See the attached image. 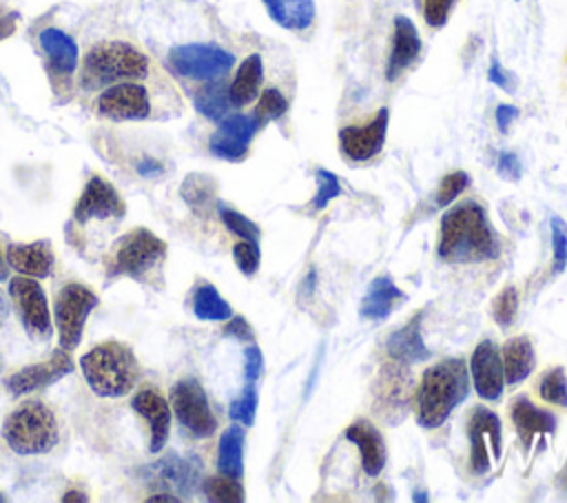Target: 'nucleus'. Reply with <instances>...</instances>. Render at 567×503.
Segmentation results:
<instances>
[{"instance_id": "obj_1", "label": "nucleus", "mask_w": 567, "mask_h": 503, "mask_svg": "<svg viewBox=\"0 0 567 503\" xmlns=\"http://www.w3.org/2000/svg\"><path fill=\"white\" fill-rule=\"evenodd\" d=\"M501 255V244L481 204L463 202L441 219L439 257L447 261H485Z\"/></svg>"}, {"instance_id": "obj_2", "label": "nucleus", "mask_w": 567, "mask_h": 503, "mask_svg": "<svg viewBox=\"0 0 567 503\" xmlns=\"http://www.w3.org/2000/svg\"><path fill=\"white\" fill-rule=\"evenodd\" d=\"M470 394L467 366L458 357L443 359L430 366L416 390V421L419 425L434 430L447 421L452 410H456Z\"/></svg>"}, {"instance_id": "obj_3", "label": "nucleus", "mask_w": 567, "mask_h": 503, "mask_svg": "<svg viewBox=\"0 0 567 503\" xmlns=\"http://www.w3.org/2000/svg\"><path fill=\"white\" fill-rule=\"evenodd\" d=\"M82 374L97 397L117 399L128 394L140 379V363L133 350L120 341H104L80 359Z\"/></svg>"}, {"instance_id": "obj_4", "label": "nucleus", "mask_w": 567, "mask_h": 503, "mask_svg": "<svg viewBox=\"0 0 567 503\" xmlns=\"http://www.w3.org/2000/svg\"><path fill=\"white\" fill-rule=\"evenodd\" d=\"M148 73V58L133 44L122 40L100 42L82 60L80 84L86 91L104 89L117 82L140 80Z\"/></svg>"}, {"instance_id": "obj_5", "label": "nucleus", "mask_w": 567, "mask_h": 503, "mask_svg": "<svg viewBox=\"0 0 567 503\" xmlns=\"http://www.w3.org/2000/svg\"><path fill=\"white\" fill-rule=\"evenodd\" d=\"M2 439L16 454H44L58 443V419L42 401H24L7 414Z\"/></svg>"}, {"instance_id": "obj_6", "label": "nucleus", "mask_w": 567, "mask_h": 503, "mask_svg": "<svg viewBox=\"0 0 567 503\" xmlns=\"http://www.w3.org/2000/svg\"><path fill=\"white\" fill-rule=\"evenodd\" d=\"M166 255V244L153 235L148 228H135L117 239L111 257L106 275L133 277L142 281Z\"/></svg>"}, {"instance_id": "obj_7", "label": "nucleus", "mask_w": 567, "mask_h": 503, "mask_svg": "<svg viewBox=\"0 0 567 503\" xmlns=\"http://www.w3.org/2000/svg\"><path fill=\"white\" fill-rule=\"evenodd\" d=\"M97 295L84 284L71 281L64 284L55 297L53 306V317H55V328H58V341L60 348L73 350L80 339H82V328L91 310L97 306Z\"/></svg>"}, {"instance_id": "obj_8", "label": "nucleus", "mask_w": 567, "mask_h": 503, "mask_svg": "<svg viewBox=\"0 0 567 503\" xmlns=\"http://www.w3.org/2000/svg\"><path fill=\"white\" fill-rule=\"evenodd\" d=\"M233 53L217 44H182L168 53V66L188 80H219L233 69Z\"/></svg>"}, {"instance_id": "obj_9", "label": "nucleus", "mask_w": 567, "mask_h": 503, "mask_svg": "<svg viewBox=\"0 0 567 503\" xmlns=\"http://www.w3.org/2000/svg\"><path fill=\"white\" fill-rule=\"evenodd\" d=\"M171 408H173L177 421L190 434H195L199 439L210 437L217 428V421H215V414L210 412L206 392L199 386V381L193 377L179 379L171 388Z\"/></svg>"}, {"instance_id": "obj_10", "label": "nucleus", "mask_w": 567, "mask_h": 503, "mask_svg": "<svg viewBox=\"0 0 567 503\" xmlns=\"http://www.w3.org/2000/svg\"><path fill=\"white\" fill-rule=\"evenodd\" d=\"M9 295L11 301L20 315V321L24 326V330L31 337H49L51 330V315H49V306H47V297L42 286L35 281V277H27V275H18L9 281Z\"/></svg>"}, {"instance_id": "obj_11", "label": "nucleus", "mask_w": 567, "mask_h": 503, "mask_svg": "<svg viewBox=\"0 0 567 503\" xmlns=\"http://www.w3.org/2000/svg\"><path fill=\"white\" fill-rule=\"evenodd\" d=\"M95 113L115 122L146 120L151 115L148 91L133 80L106 86L95 100Z\"/></svg>"}, {"instance_id": "obj_12", "label": "nucleus", "mask_w": 567, "mask_h": 503, "mask_svg": "<svg viewBox=\"0 0 567 503\" xmlns=\"http://www.w3.org/2000/svg\"><path fill=\"white\" fill-rule=\"evenodd\" d=\"M71 370H73V359L69 355V350L58 348L47 361L29 363V366L20 368L18 372L9 374L4 379V386L13 397H20V394H29L38 388H47V386L60 381Z\"/></svg>"}, {"instance_id": "obj_13", "label": "nucleus", "mask_w": 567, "mask_h": 503, "mask_svg": "<svg viewBox=\"0 0 567 503\" xmlns=\"http://www.w3.org/2000/svg\"><path fill=\"white\" fill-rule=\"evenodd\" d=\"M124 213L126 206L120 193L113 188V184L97 175L86 182L80 199L73 206V219L78 224H86L89 219H120Z\"/></svg>"}, {"instance_id": "obj_14", "label": "nucleus", "mask_w": 567, "mask_h": 503, "mask_svg": "<svg viewBox=\"0 0 567 503\" xmlns=\"http://www.w3.org/2000/svg\"><path fill=\"white\" fill-rule=\"evenodd\" d=\"M259 129L255 115H244V113H235V115H226L217 131L213 133L208 148L213 155L228 160V162H239L246 157L248 153V144L255 135V131Z\"/></svg>"}, {"instance_id": "obj_15", "label": "nucleus", "mask_w": 567, "mask_h": 503, "mask_svg": "<svg viewBox=\"0 0 567 503\" xmlns=\"http://www.w3.org/2000/svg\"><path fill=\"white\" fill-rule=\"evenodd\" d=\"M388 109H381L368 124L363 126H343L339 131V146L346 157L352 162H365L374 157L385 142L388 133Z\"/></svg>"}, {"instance_id": "obj_16", "label": "nucleus", "mask_w": 567, "mask_h": 503, "mask_svg": "<svg viewBox=\"0 0 567 503\" xmlns=\"http://www.w3.org/2000/svg\"><path fill=\"white\" fill-rule=\"evenodd\" d=\"M470 374H472V386L481 399L496 401L503 394V386H505L503 359L492 339H485L474 348L470 359Z\"/></svg>"}, {"instance_id": "obj_17", "label": "nucleus", "mask_w": 567, "mask_h": 503, "mask_svg": "<svg viewBox=\"0 0 567 503\" xmlns=\"http://www.w3.org/2000/svg\"><path fill=\"white\" fill-rule=\"evenodd\" d=\"M487 443L492 445V456L498 459L501 456V421L498 417L478 406L472 412L470 419V450H472V470L476 474H485L489 470V452H487Z\"/></svg>"}, {"instance_id": "obj_18", "label": "nucleus", "mask_w": 567, "mask_h": 503, "mask_svg": "<svg viewBox=\"0 0 567 503\" xmlns=\"http://www.w3.org/2000/svg\"><path fill=\"white\" fill-rule=\"evenodd\" d=\"M131 408L137 412V417H142L148 425V450L153 454H157L168 439L171 432V406L168 401L162 397V392H157L151 386H144L135 392V397L131 399Z\"/></svg>"}, {"instance_id": "obj_19", "label": "nucleus", "mask_w": 567, "mask_h": 503, "mask_svg": "<svg viewBox=\"0 0 567 503\" xmlns=\"http://www.w3.org/2000/svg\"><path fill=\"white\" fill-rule=\"evenodd\" d=\"M197 476V465L190 459H182L175 454H168L146 468V481L153 490L159 487V492H173L179 499L188 496L195 490Z\"/></svg>"}, {"instance_id": "obj_20", "label": "nucleus", "mask_w": 567, "mask_h": 503, "mask_svg": "<svg viewBox=\"0 0 567 503\" xmlns=\"http://www.w3.org/2000/svg\"><path fill=\"white\" fill-rule=\"evenodd\" d=\"M346 439L359 448L361 468L368 476L381 474L385 468V443L381 432L370 421H354L346 428Z\"/></svg>"}, {"instance_id": "obj_21", "label": "nucleus", "mask_w": 567, "mask_h": 503, "mask_svg": "<svg viewBox=\"0 0 567 503\" xmlns=\"http://www.w3.org/2000/svg\"><path fill=\"white\" fill-rule=\"evenodd\" d=\"M421 51V40L416 33V27L412 24L410 18L396 16L394 18V38H392V49L385 66V78L396 80L416 58Z\"/></svg>"}, {"instance_id": "obj_22", "label": "nucleus", "mask_w": 567, "mask_h": 503, "mask_svg": "<svg viewBox=\"0 0 567 503\" xmlns=\"http://www.w3.org/2000/svg\"><path fill=\"white\" fill-rule=\"evenodd\" d=\"M385 350H388L390 359H394L396 363H403V366L425 361L432 352L425 346L423 335H421V315L412 317L408 324H403L399 330H394L385 341Z\"/></svg>"}, {"instance_id": "obj_23", "label": "nucleus", "mask_w": 567, "mask_h": 503, "mask_svg": "<svg viewBox=\"0 0 567 503\" xmlns=\"http://www.w3.org/2000/svg\"><path fill=\"white\" fill-rule=\"evenodd\" d=\"M7 261L13 270L27 277L44 279L53 270V250L49 242H31V244H9Z\"/></svg>"}, {"instance_id": "obj_24", "label": "nucleus", "mask_w": 567, "mask_h": 503, "mask_svg": "<svg viewBox=\"0 0 567 503\" xmlns=\"http://www.w3.org/2000/svg\"><path fill=\"white\" fill-rule=\"evenodd\" d=\"M40 47L49 60L53 78L66 82L78 64V47L73 38H69L60 29H44L40 33Z\"/></svg>"}, {"instance_id": "obj_25", "label": "nucleus", "mask_w": 567, "mask_h": 503, "mask_svg": "<svg viewBox=\"0 0 567 503\" xmlns=\"http://www.w3.org/2000/svg\"><path fill=\"white\" fill-rule=\"evenodd\" d=\"M403 297H405L403 290L388 275H379L370 281L361 299L359 312L365 319H374V321L385 319L403 301Z\"/></svg>"}, {"instance_id": "obj_26", "label": "nucleus", "mask_w": 567, "mask_h": 503, "mask_svg": "<svg viewBox=\"0 0 567 503\" xmlns=\"http://www.w3.org/2000/svg\"><path fill=\"white\" fill-rule=\"evenodd\" d=\"M512 421L518 430L523 448H529L536 434H551L556 430V417L543 408H536L527 397H518L514 401Z\"/></svg>"}, {"instance_id": "obj_27", "label": "nucleus", "mask_w": 567, "mask_h": 503, "mask_svg": "<svg viewBox=\"0 0 567 503\" xmlns=\"http://www.w3.org/2000/svg\"><path fill=\"white\" fill-rule=\"evenodd\" d=\"M261 80H264L261 55H259V53H252V55H248V58L239 64V69H237L233 82L228 84V95H230L233 106H246V104H250V102L257 97L259 89H261Z\"/></svg>"}, {"instance_id": "obj_28", "label": "nucleus", "mask_w": 567, "mask_h": 503, "mask_svg": "<svg viewBox=\"0 0 567 503\" xmlns=\"http://www.w3.org/2000/svg\"><path fill=\"white\" fill-rule=\"evenodd\" d=\"M503 374L507 386L525 381L534 370V346L527 337H512L503 346Z\"/></svg>"}, {"instance_id": "obj_29", "label": "nucleus", "mask_w": 567, "mask_h": 503, "mask_svg": "<svg viewBox=\"0 0 567 503\" xmlns=\"http://www.w3.org/2000/svg\"><path fill=\"white\" fill-rule=\"evenodd\" d=\"M268 9L270 18L288 29V31H303L315 20V0H261Z\"/></svg>"}, {"instance_id": "obj_30", "label": "nucleus", "mask_w": 567, "mask_h": 503, "mask_svg": "<svg viewBox=\"0 0 567 503\" xmlns=\"http://www.w3.org/2000/svg\"><path fill=\"white\" fill-rule=\"evenodd\" d=\"M217 468L219 474L241 479L244 474V430L239 425H230L221 432L217 448Z\"/></svg>"}, {"instance_id": "obj_31", "label": "nucleus", "mask_w": 567, "mask_h": 503, "mask_svg": "<svg viewBox=\"0 0 567 503\" xmlns=\"http://www.w3.org/2000/svg\"><path fill=\"white\" fill-rule=\"evenodd\" d=\"M230 106L233 102L228 95V86L219 80H210L195 93V109L213 122H221L228 115Z\"/></svg>"}, {"instance_id": "obj_32", "label": "nucleus", "mask_w": 567, "mask_h": 503, "mask_svg": "<svg viewBox=\"0 0 567 503\" xmlns=\"http://www.w3.org/2000/svg\"><path fill=\"white\" fill-rule=\"evenodd\" d=\"M193 312H195V317L206 319V321H224V319L233 317L230 304L210 284H204V286H199L195 290V295H193Z\"/></svg>"}, {"instance_id": "obj_33", "label": "nucleus", "mask_w": 567, "mask_h": 503, "mask_svg": "<svg viewBox=\"0 0 567 503\" xmlns=\"http://www.w3.org/2000/svg\"><path fill=\"white\" fill-rule=\"evenodd\" d=\"M179 195L195 213H206L215 202V179L204 173H190L182 182Z\"/></svg>"}, {"instance_id": "obj_34", "label": "nucleus", "mask_w": 567, "mask_h": 503, "mask_svg": "<svg viewBox=\"0 0 567 503\" xmlns=\"http://www.w3.org/2000/svg\"><path fill=\"white\" fill-rule=\"evenodd\" d=\"M392 368V366H390ZM408 372H401L399 366L392 370H383L381 383L377 386V410H385V408H399L405 403V394H408Z\"/></svg>"}, {"instance_id": "obj_35", "label": "nucleus", "mask_w": 567, "mask_h": 503, "mask_svg": "<svg viewBox=\"0 0 567 503\" xmlns=\"http://www.w3.org/2000/svg\"><path fill=\"white\" fill-rule=\"evenodd\" d=\"M204 494L208 501L217 503H239L244 501V487L239 485V479L219 474V476H208L204 481Z\"/></svg>"}, {"instance_id": "obj_36", "label": "nucleus", "mask_w": 567, "mask_h": 503, "mask_svg": "<svg viewBox=\"0 0 567 503\" xmlns=\"http://www.w3.org/2000/svg\"><path fill=\"white\" fill-rule=\"evenodd\" d=\"M538 394L556 406H567V374L560 366L547 370L538 381Z\"/></svg>"}, {"instance_id": "obj_37", "label": "nucleus", "mask_w": 567, "mask_h": 503, "mask_svg": "<svg viewBox=\"0 0 567 503\" xmlns=\"http://www.w3.org/2000/svg\"><path fill=\"white\" fill-rule=\"evenodd\" d=\"M286 111H288V100L284 97V93L275 86H268L259 95V104L255 109V120H257V124H261V122L281 117Z\"/></svg>"}, {"instance_id": "obj_38", "label": "nucleus", "mask_w": 567, "mask_h": 503, "mask_svg": "<svg viewBox=\"0 0 567 503\" xmlns=\"http://www.w3.org/2000/svg\"><path fill=\"white\" fill-rule=\"evenodd\" d=\"M219 217L226 224V228L230 233H235L239 239H248V242H259V228L255 222H250L246 215H241L239 211L228 208L226 204H219Z\"/></svg>"}, {"instance_id": "obj_39", "label": "nucleus", "mask_w": 567, "mask_h": 503, "mask_svg": "<svg viewBox=\"0 0 567 503\" xmlns=\"http://www.w3.org/2000/svg\"><path fill=\"white\" fill-rule=\"evenodd\" d=\"M255 412H257V390L252 383L244 386V392L230 403L228 414L233 421H239L244 425L255 423Z\"/></svg>"}, {"instance_id": "obj_40", "label": "nucleus", "mask_w": 567, "mask_h": 503, "mask_svg": "<svg viewBox=\"0 0 567 503\" xmlns=\"http://www.w3.org/2000/svg\"><path fill=\"white\" fill-rule=\"evenodd\" d=\"M494 319L501 328H507L512 326V321L516 319V312H518V290L514 286H505L498 297L494 299Z\"/></svg>"}, {"instance_id": "obj_41", "label": "nucleus", "mask_w": 567, "mask_h": 503, "mask_svg": "<svg viewBox=\"0 0 567 503\" xmlns=\"http://www.w3.org/2000/svg\"><path fill=\"white\" fill-rule=\"evenodd\" d=\"M315 177H317V195H315V199H312V206H315L317 211H321V208H326L334 197L341 195V184H339L337 175L330 173V171H326V168H317Z\"/></svg>"}, {"instance_id": "obj_42", "label": "nucleus", "mask_w": 567, "mask_h": 503, "mask_svg": "<svg viewBox=\"0 0 567 503\" xmlns=\"http://www.w3.org/2000/svg\"><path fill=\"white\" fill-rule=\"evenodd\" d=\"M551 226V253H554V273H563L567 266V224L563 217L554 215Z\"/></svg>"}, {"instance_id": "obj_43", "label": "nucleus", "mask_w": 567, "mask_h": 503, "mask_svg": "<svg viewBox=\"0 0 567 503\" xmlns=\"http://www.w3.org/2000/svg\"><path fill=\"white\" fill-rule=\"evenodd\" d=\"M470 184V177L467 173L463 171H454V173H447L441 184H439V193H436V204L439 206H450Z\"/></svg>"}, {"instance_id": "obj_44", "label": "nucleus", "mask_w": 567, "mask_h": 503, "mask_svg": "<svg viewBox=\"0 0 567 503\" xmlns=\"http://www.w3.org/2000/svg\"><path fill=\"white\" fill-rule=\"evenodd\" d=\"M233 257H235V264L237 268L244 273V275H255L257 268H259V259H261V253H259V246L257 242H248V239H241L233 246Z\"/></svg>"}, {"instance_id": "obj_45", "label": "nucleus", "mask_w": 567, "mask_h": 503, "mask_svg": "<svg viewBox=\"0 0 567 503\" xmlns=\"http://www.w3.org/2000/svg\"><path fill=\"white\" fill-rule=\"evenodd\" d=\"M454 0H423V16L430 27H443Z\"/></svg>"}, {"instance_id": "obj_46", "label": "nucleus", "mask_w": 567, "mask_h": 503, "mask_svg": "<svg viewBox=\"0 0 567 503\" xmlns=\"http://www.w3.org/2000/svg\"><path fill=\"white\" fill-rule=\"evenodd\" d=\"M261 368H264L261 350H259V346L250 343L244 350V377H246V383H255L261 377Z\"/></svg>"}, {"instance_id": "obj_47", "label": "nucleus", "mask_w": 567, "mask_h": 503, "mask_svg": "<svg viewBox=\"0 0 567 503\" xmlns=\"http://www.w3.org/2000/svg\"><path fill=\"white\" fill-rule=\"evenodd\" d=\"M224 335L235 337V339H239V341H252V337H255L250 324H248L241 315L228 317V324L224 326Z\"/></svg>"}, {"instance_id": "obj_48", "label": "nucleus", "mask_w": 567, "mask_h": 503, "mask_svg": "<svg viewBox=\"0 0 567 503\" xmlns=\"http://www.w3.org/2000/svg\"><path fill=\"white\" fill-rule=\"evenodd\" d=\"M498 173L507 179H518L520 177V160L516 153H501L498 155Z\"/></svg>"}, {"instance_id": "obj_49", "label": "nucleus", "mask_w": 567, "mask_h": 503, "mask_svg": "<svg viewBox=\"0 0 567 503\" xmlns=\"http://www.w3.org/2000/svg\"><path fill=\"white\" fill-rule=\"evenodd\" d=\"M516 117H518V109L512 106V104H501V106L496 109V124H498V129H501L503 133L509 129V124H512Z\"/></svg>"}, {"instance_id": "obj_50", "label": "nucleus", "mask_w": 567, "mask_h": 503, "mask_svg": "<svg viewBox=\"0 0 567 503\" xmlns=\"http://www.w3.org/2000/svg\"><path fill=\"white\" fill-rule=\"evenodd\" d=\"M487 80H489L492 84L501 86V89H507V91H512V86H509V78H507V73L501 69V64H498V60H496V58H494V60H492V64H489V71H487Z\"/></svg>"}, {"instance_id": "obj_51", "label": "nucleus", "mask_w": 567, "mask_h": 503, "mask_svg": "<svg viewBox=\"0 0 567 503\" xmlns=\"http://www.w3.org/2000/svg\"><path fill=\"white\" fill-rule=\"evenodd\" d=\"M16 29V13H0V40L11 35Z\"/></svg>"}, {"instance_id": "obj_52", "label": "nucleus", "mask_w": 567, "mask_h": 503, "mask_svg": "<svg viewBox=\"0 0 567 503\" xmlns=\"http://www.w3.org/2000/svg\"><path fill=\"white\" fill-rule=\"evenodd\" d=\"M137 171H140V175H155V173L162 171V164L157 160H153V157H146V160L140 162Z\"/></svg>"}, {"instance_id": "obj_53", "label": "nucleus", "mask_w": 567, "mask_h": 503, "mask_svg": "<svg viewBox=\"0 0 567 503\" xmlns=\"http://www.w3.org/2000/svg\"><path fill=\"white\" fill-rule=\"evenodd\" d=\"M148 501L151 503H157V501H171V503H177V501H182L177 494H168V492H159V494H151L148 496Z\"/></svg>"}, {"instance_id": "obj_54", "label": "nucleus", "mask_w": 567, "mask_h": 503, "mask_svg": "<svg viewBox=\"0 0 567 503\" xmlns=\"http://www.w3.org/2000/svg\"><path fill=\"white\" fill-rule=\"evenodd\" d=\"M62 501H64V503H69V501L86 503V501H89V496H86V494H80V490H69V492L62 496Z\"/></svg>"}, {"instance_id": "obj_55", "label": "nucleus", "mask_w": 567, "mask_h": 503, "mask_svg": "<svg viewBox=\"0 0 567 503\" xmlns=\"http://www.w3.org/2000/svg\"><path fill=\"white\" fill-rule=\"evenodd\" d=\"M7 277H9V261H7V255H4V250L0 246V281L7 279Z\"/></svg>"}, {"instance_id": "obj_56", "label": "nucleus", "mask_w": 567, "mask_h": 503, "mask_svg": "<svg viewBox=\"0 0 567 503\" xmlns=\"http://www.w3.org/2000/svg\"><path fill=\"white\" fill-rule=\"evenodd\" d=\"M7 315H9V304H7V299H4V295L0 290V324L7 319Z\"/></svg>"}, {"instance_id": "obj_57", "label": "nucleus", "mask_w": 567, "mask_h": 503, "mask_svg": "<svg viewBox=\"0 0 567 503\" xmlns=\"http://www.w3.org/2000/svg\"><path fill=\"white\" fill-rule=\"evenodd\" d=\"M412 501H419V503H425V501H427V494H423V492H419V494H416V492H414V494H412Z\"/></svg>"}, {"instance_id": "obj_58", "label": "nucleus", "mask_w": 567, "mask_h": 503, "mask_svg": "<svg viewBox=\"0 0 567 503\" xmlns=\"http://www.w3.org/2000/svg\"><path fill=\"white\" fill-rule=\"evenodd\" d=\"M2 501H4V496H2V494H0V503H2Z\"/></svg>"}, {"instance_id": "obj_59", "label": "nucleus", "mask_w": 567, "mask_h": 503, "mask_svg": "<svg viewBox=\"0 0 567 503\" xmlns=\"http://www.w3.org/2000/svg\"><path fill=\"white\" fill-rule=\"evenodd\" d=\"M0 368H2V357H0Z\"/></svg>"}]
</instances>
